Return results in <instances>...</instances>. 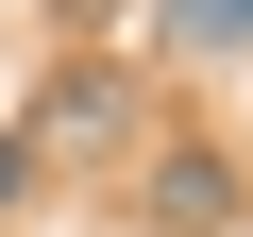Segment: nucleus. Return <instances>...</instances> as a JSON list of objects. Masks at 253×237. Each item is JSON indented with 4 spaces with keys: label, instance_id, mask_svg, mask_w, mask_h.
Here are the masks:
<instances>
[{
    "label": "nucleus",
    "instance_id": "nucleus-1",
    "mask_svg": "<svg viewBox=\"0 0 253 237\" xmlns=\"http://www.w3.org/2000/svg\"><path fill=\"white\" fill-rule=\"evenodd\" d=\"M34 136H118V85H84V68H68V85L34 102Z\"/></svg>",
    "mask_w": 253,
    "mask_h": 237
},
{
    "label": "nucleus",
    "instance_id": "nucleus-2",
    "mask_svg": "<svg viewBox=\"0 0 253 237\" xmlns=\"http://www.w3.org/2000/svg\"><path fill=\"white\" fill-rule=\"evenodd\" d=\"M253 34V0H169V51H236Z\"/></svg>",
    "mask_w": 253,
    "mask_h": 237
},
{
    "label": "nucleus",
    "instance_id": "nucleus-3",
    "mask_svg": "<svg viewBox=\"0 0 253 237\" xmlns=\"http://www.w3.org/2000/svg\"><path fill=\"white\" fill-rule=\"evenodd\" d=\"M17 170H34V153H17V136H0V203H17Z\"/></svg>",
    "mask_w": 253,
    "mask_h": 237
}]
</instances>
